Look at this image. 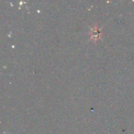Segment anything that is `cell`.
Wrapping results in <instances>:
<instances>
[{"label": "cell", "instance_id": "cell-1", "mask_svg": "<svg viewBox=\"0 0 134 134\" xmlns=\"http://www.w3.org/2000/svg\"><path fill=\"white\" fill-rule=\"evenodd\" d=\"M100 31L99 29H97V28L93 29L92 31V38L96 40L97 38H99L98 37L100 36Z\"/></svg>", "mask_w": 134, "mask_h": 134}]
</instances>
